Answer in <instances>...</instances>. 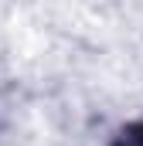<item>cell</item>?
Returning <instances> with one entry per match:
<instances>
[{
    "label": "cell",
    "mask_w": 143,
    "mask_h": 146,
    "mask_svg": "<svg viewBox=\"0 0 143 146\" xmlns=\"http://www.w3.org/2000/svg\"><path fill=\"white\" fill-rule=\"evenodd\" d=\"M116 146H143V122L130 126V129H123V136L116 139Z\"/></svg>",
    "instance_id": "obj_1"
}]
</instances>
